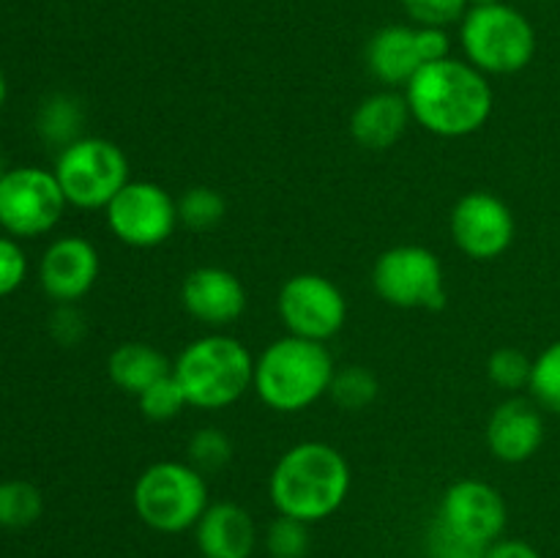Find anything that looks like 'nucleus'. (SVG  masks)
Masks as SVG:
<instances>
[{"instance_id":"obj_1","label":"nucleus","mask_w":560,"mask_h":558,"mask_svg":"<svg viewBox=\"0 0 560 558\" xmlns=\"http://www.w3.org/2000/svg\"><path fill=\"white\" fill-rule=\"evenodd\" d=\"M410 115L430 135L457 140L476 135L492 115V88L468 60L427 63L405 85Z\"/></svg>"},{"instance_id":"obj_2","label":"nucleus","mask_w":560,"mask_h":558,"mask_svg":"<svg viewBox=\"0 0 560 558\" xmlns=\"http://www.w3.org/2000/svg\"><path fill=\"white\" fill-rule=\"evenodd\" d=\"M350 465L339 449L323 441H301L277 460L268 498L277 514L320 523L339 512L350 492Z\"/></svg>"},{"instance_id":"obj_3","label":"nucleus","mask_w":560,"mask_h":558,"mask_svg":"<svg viewBox=\"0 0 560 558\" xmlns=\"http://www.w3.org/2000/svg\"><path fill=\"white\" fill-rule=\"evenodd\" d=\"M331 353L326 342H312L304 337H279L255 359L257 397L273 410L299 414L326 397L334 381Z\"/></svg>"},{"instance_id":"obj_4","label":"nucleus","mask_w":560,"mask_h":558,"mask_svg":"<svg viewBox=\"0 0 560 558\" xmlns=\"http://www.w3.org/2000/svg\"><path fill=\"white\" fill-rule=\"evenodd\" d=\"M173 375L191 408L222 410L252 388L255 359L241 339L230 334H206L180 350Z\"/></svg>"},{"instance_id":"obj_5","label":"nucleus","mask_w":560,"mask_h":558,"mask_svg":"<svg viewBox=\"0 0 560 558\" xmlns=\"http://www.w3.org/2000/svg\"><path fill=\"white\" fill-rule=\"evenodd\" d=\"M465 60L481 74H517L536 55V31L514 5H470L459 22Z\"/></svg>"},{"instance_id":"obj_6","label":"nucleus","mask_w":560,"mask_h":558,"mask_svg":"<svg viewBox=\"0 0 560 558\" xmlns=\"http://www.w3.org/2000/svg\"><path fill=\"white\" fill-rule=\"evenodd\" d=\"M131 503L142 523L159 534H184L208 509L206 476L191 463L159 460L135 481Z\"/></svg>"},{"instance_id":"obj_7","label":"nucleus","mask_w":560,"mask_h":558,"mask_svg":"<svg viewBox=\"0 0 560 558\" xmlns=\"http://www.w3.org/2000/svg\"><path fill=\"white\" fill-rule=\"evenodd\" d=\"M55 178L69 206L96 211L107 208L113 197L129 184V159L104 137H80L58 153Z\"/></svg>"},{"instance_id":"obj_8","label":"nucleus","mask_w":560,"mask_h":558,"mask_svg":"<svg viewBox=\"0 0 560 558\" xmlns=\"http://www.w3.org/2000/svg\"><path fill=\"white\" fill-rule=\"evenodd\" d=\"M372 288L397 310H441L446 304L441 260L419 244H399L381 252L372 266Z\"/></svg>"},{"instance_id":"obj_9","label":"nucleus","mask_w":560,"mask_h":558,"mask_svg":"<svg viewBox=\"0 0 560 558\" xmlns=\"http://www.w3.org/2000/svg\"><path fill=\"white\" fill-rule=\"evenodd\" d=\"M69 206L55 173L42 167L5 170L0 181V228L14 239L49 233Z\"/></svg>"},{"instance_id":"obj_10","label":"nucleus","mask_w":560,"mask_h":558,"mask_svg":"<svg viewBox=\"0 0 560 558\" xmlns=\"http://www.w3.org/2000/svg\"><path fill=\"white\" fill-rule=\"evenodd\" d=\"M104 211L115 239L135 249L164 244L180 224L178 200L153 181H129Z\"/></svg>"},{"instance_id":"obj_11","label":"nucleus","mask_w":560,"mask_h":558,"mask_svg":"<svg viewBox=\"0 0 560 558\" xmlns=\"http://www.w3.org/2000/svg\"><path fill=\"white\" fill-rule=\"evenodd\" d=\"M279 317L293 337L328 342L348 321V299L323 274H293L279 290Z\"/></svg>"},{"instance_id":"obj_12","label":"nucleus","mask_w":560,"mask_h":558,"mask_svg":"<svg viewBox=\"0 0 560 558\" xmlns=\"http://www.w3.org/2000/svg\"><path fill=\"white\" fill-rule=\"evenodd\" d=\"M448 230L463 255L470 260H495L512 246L514 213L506 202L492 191H468L452 208Z\"/></svg>"},{"instance_id":"obj_13","label":"nucleus","mask_w":560,"mask_h":558,"mask_svg":"<svg viewBox=\"0 0 560 558\" xmlns=\"http://www.w3.org/2000/svg\"><path fill=\"white\" fill-rule=\"evenodd\" d=\"M506 518L509 512L501 490L481 479H459L443 492L435 520L452 534L490 547L506 531Z\"/></svg>"},{"instance_id":"obj_14","label":"nucleus","mask_w":560,"mask_h":558,"mask_svg":"<svg viewBox=\"0 0 560 558\" xmlns=\"http://www.w3.org/2000/svg\"><path fill=\"white\" fill-rule=\"evenodd\" d=\"M98 252L82 235H63L52 241L42 257L38 279L44 293L58 304H74L91 293L98 279Z\"/></svg>"},{"instance_id":"obj_15","label":"nucleus","mask_w":560,"mask_h":558,"mask_svg":"<svg viewBox=\"0 0 560 558\" xmlns=\"http://www.w3.org/2000/svg\"><path fill=\"white\" fill-rule=\"evenodd\" d=\"M184 310L202 326L222 328L238 321L246 310V290L233 271L222 266H200L180 284Z\"/></svg>"},{"instance_id":"obj_16","label":"nucleus","mask_w":560,"mask_h":558,"mask_svg":"<svg viewBox=\"0 0 560 558\" xmlns=\"http://www.w3.org/2000/svg\"><path fill=\"white\" fill-rule=\"evenodd\" d=\"M545 443V416L534 399L509 397L487 421V446L501 463H528Z\"/></svg>"},{"instance_id":"obj_17","label":"nucleus","mask_w":560,"mask_h":558,"mask_svg":"<svg viewBox=\"0 0 560 558\" xmlns=\"http://www.w3.org/2000/svg\"><path fill=\"white\" fill-rule=\"evenodd\" d=\"M195 542L202 558H252L257 547L255 518L235 501L208 503L195 525Z\"/></svg>"},{"instance_id":"obj_18","label":"nucleus","mask_w":560,"mask_h":558,"mask_svg":"<svg viewBox=\"0 0 560 558\" xmlns=\"http://www.w3.org/2000/svg\"><path fill=\"white\" fill-rule=\"evenodd\" d=\"M410 118L413 115H410L405 93H372V96L361 98L359 107L350 115V135L361 148L386 151L405 135Z\"/></svg>"},{"instance_id":"obj_19","label":"nucleus","mask_w":560,"mask_h":558,"mask_svg":"<svg viewBox=\"0 0 560 558\" xmlns=\"http://www.w3.org/2000/svg\"><path fill=\"white\" fill-rule=\"evenodd\" d=\"M419 33L410 25H386L366 44V69L383 85H408L421 69Z\"/></svg>"},{"instance_id":"obj_20","label":"nucleus","mask_w":560,"mask_h":558,"mask_svg":"<svg viewBox=\"0 0 560 558\" xmlns=\"http://www.w3.org/2000/svg\"><path fill=\"white\" fill-rule=\"evenodd\" d=\"M173 372L167 356L148 342H120L107 359V375L120 392L140 397L148 386Z\"/></svg>"},{"instance_id":"obj_21","label":"nucleus","mask_w":560,"mask_h":558,"mask_svg":"<svg viewBox=\"0 0 560 558\" xmlns=\"http://www.w3.org/2000/svg\"><path fill=\"white\" fill-rule=\"evenodd\" d=\"M82 107L69 93H55L38 109V135L63 151L74 140H80Z\"/></svg>"},{"instance_id":"obj_22","label":"nucleus","mask_w":560,"mask_h":558,"mask_svg":"<svg viewBox=\"0 0 560 558\" xmlns=\"http://www.w3.org/2000/svg\"><path fill=\"white\" fill-rule=\"evenodd\" d=\"M44 512V498L36 485L25 479L0 481V525L3 528H27Z\"/></svg>"},{"instance_id":"obj_23","label":"nucleus","mask_w":560,"mask_h":558,"mask_svg":"<svg viewBox=\"0 0 560 558\" xmlns=\"http://www.w3.org/2000/svg\"><path fill=\"white\" fill-rule=\"evenodd\" d=\"M224 197L211 186H191L178 197V222L195 233H208L224 219Z\"/></svg>"},{"instance_id":"obj_24","label":"nucleus","mask_w":560,"mask_h":558,"mask_svg":"<svg viewBox=\"0 0 560 558\" xmlns=\"http://www.w3.org/2000/svg\"><path fill=\"white\" fill-rule=\"evenodd\" d=\"M530 399L547 414L560 416V339L547 345L530 370Z\"/></svg>"},{"instance_id":"obj_25","label":"nucleus","mask_w":560,"mask_h":558,"mask_svg":"<svg viewBox=\"0 0 560 558\" xmlns=\"http://www.w3.org/2000/svg\"><path fill=\"white\" fill-rule=\"evenodd\" d=\"M328 397L342 410H364L375 403L377 397V377L366 367H345L334 372Z\"/></svg>"},{"instance_id":"obj_26","label":"nucleus","mask_w":560,"mask_h":558,"mask_svg":"<svg viewBox=\"0 0 560 558\" xmlns=\"http://www.w3.org/2000/svg\"><path fill=\"white\" fill-rule=\"evenodd\" d=\"M186 454L200 474H211V470H222L233 460V441L219 427H202L189 438Z\"/></svg>"},{"instance_id":"obj_27","label":"nucleus","mask_w":560,"mask_h":558,"mask_svg":"<svg viewBox=\"0 0 560 558\" xmlns=\"http://www.w3.org/2000/svg\"><path fill=\"white\" fill-rule=\"evenodd\" d=\"M137 405H140L142 416L151 421H170L180 414V410L189 405L184 388H180L178 377L170 372L162 381H156L153 386H148L145 392L137 397Z\"/></svg>"},{"instance_id":"obj_28","label":"nucleus","mask_w":560,"mask_h":558,"mask_svg":"<svg viewBox=\"0 0 560 558\" xmlns=\"http://www.w3.org/2000/svg\"><path fill=\"white\" fill-rule=\"evenodd\" d=\"M266 550L271 558H304L310 553V523L277 514L266 528Z\"/></svg>"},{"instance_id":"obj_29","label":"nucleus","mask_w":560,"mask_h":558,"mask_svg":"<svg viewBox=\"0 0 560 558\" xmlns=\"http://www.w3.org/2000/svg\"><path fill=\"white\" fill-rule=\"evenodd\" d=\"M530 370H534V359L520 348H498L487 361V375H490L492 386L503 388V392L528 388Z\"/></svg>"},{"instance_id":"obj_30","label":"nucleus","mask_w":560,"mask_h":558,"mask_svg":"<svg viewBox=\"0 0 560 558\" xmlns=\"http://www.w3.org/2000/svg\"><path fill=\"white\" fill-rule=\"evenodd\" d=\"M405 14L419 27H448L463 22L468 14V0H402Z\"/></svg>"},{"instance_id":"obj_31","label":"nucleus","mask_w":560,"mask_h":558,"mask_svg":"<svg viewBox=\"0 0 560 558\" xmlns=\"http://www.w3.org/2000/svg\"><path fill=\"white\" fill-rule=\"evenodd\" d=\"M485 553L487 547L452 534V531H448L446 525L438 523V520H432L430 531H427L424 558H485Z\"/></svg>"},{"instance_id":"obj_32","label":"nucleus","mask_w":560,"mask_h":558,"mask_svg":"<svg viewBox=\"0 0 560 558\" xmlns=\"http://www.w3.org/2000/svg\"><path fill=\"white\" fill-rule=\"evenodd\" d=\"M27 274V257L14 239L0 235V299L14 293Z\"/></svg>"},{"instance_id":"obj_33","label":"nucleus","mask_w":560,"mask_h":558,"mask_svg":"<svg viewBox=\"0 0 560 558\" xmlns=\"http://www.w3.org/2000/svg\"><path fill=\"white\" fill-rule=\"evenodd\" d=\"M85 317H82V312L77 310L74 304H60L58 310H55V315L49 317V332H52V337L58 339L60 345H66V348L80 342V339L85 337Z\"/></svg>"},{"instance_id":"obj_34","label":"nucleus","mask_w":560,"mask_h":558,"mask_svg":"<svg viewBox=\"0 0 560 558\" xmlns=\"http://www.w3.org/2000/svg\"><path fill=\"white\" fill-rule=\"evenodd\" d=\"M419 49L424 63H435V60L452 58V38H448L446 27H419Z\"/></svg>"},{"instance_id":"obj_35","label":"nucleus","mask_w":560,"mask_h":558,"mask_svg":"<svg viewBox=\"0 0 560 558\" xmlns=\"http://www.w3.org/2000/svg\"><path fill=\"white\" fill-rule=\"evenodd\" d=\"M485 558H541V553L536 550L530 542L525 539H498L487 547Z\"/></svg>"},{"instance_id":"obj_36","label":"nucleus","mask_w":560,"mask_h":558,"mask_svg":"<svg viewBox=\"0 0 560 558\" xmlns=\"http://www.w3.org/2000/svg\"><path fill=\"white\" fill-rule=\"evenodd\" d=\"M5 96H9V85H5V77H3V71H0V109H3Z\"/></svg>"},{"instance_id":"obj_37","label":"nucleus","mask_w":560,"mask_h":558,"mask_svg":"<svg viewBox=\"0 0 560 558\" xmlns=\"http://www.w3.org/2000/svg\"><path fill=\"white\" fill-rule=\"evenodd\" d=\"M490 3H501V0H468V5H490Z\"/></svg>"},{"instance_id":"obj_38","label":"nucleus","mask_w":560,"mask_h":558,"mask_svg":"<svg viewBox=\"0 0 560 558\" xmlns=\"http://www.w3.org/2000/svg\"><path fill=\"white\" fill-rule=\"evenodd\" d=\"M3 175H5V167H3V159H0V181H3Z\"/></svg>"}]
</instances>
